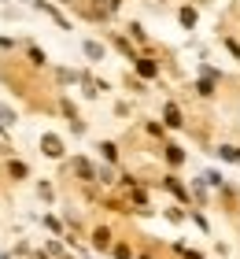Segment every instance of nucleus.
Masks as SVG:
<instances>
[{
    "label": "nucleus",
    "instance_id": "nucleus-1",
    "mask_svg": "<svg viewBox=\"0 0 240 259\" xmlns=\"http://www.w3.org/2000/svg\"><path fill=\"white\" fill-rule=\"evenodd\" d=\"M44 152H48V156H59V141L56 137H44Z\"/></svg>",
    "mask_w": 240,
    "mask_h": 259
},
{
    "label": "nucleus",
    "instance_id": "nucleus-2",
    "mask_svg": "<svg viewBox=\"0 0 240 259\" xmlns=\"http://www.w3.org/2000/svg\"><path fill=\"white\" fill-rule=\"evenodd\" d=\"M85 52H89V56H92V60H100V56H104V49H100V45H92V41H89V45H85Z\"/></svg>",
    "mask_w": 240,
    "mask_h": 259
},
{
    "label": "nucleus",
    "instance_id": "nucleus-3",
    "mask_svg": "<svg viewBox=\"0 0 240 259\" xmlns=\"http://www.w3.org/2000/svg\"><path fill=\"white\" fill-rule=\"evenodd\" d=\"M0 122H15V111H8L4 104H0Z\"/></svg>",
    "mask_w": 240,
    "mask_h": 259
}]
</instances>
